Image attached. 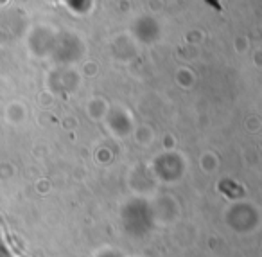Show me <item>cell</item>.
I'll use <instances>...</instances> for the list:
<instances>
[{
    "mask_svg": "<svg viewBox=\"0 0 262 257\" xmlns=\"http://www.w3.org/2000/svg\"><path fill=\"white\" fill-rule=\"evenodd\" d=\"M219 189H221V191H225L226 194L230 196V198H233V196H235V198L243 196V189L237 187L235 184H233V187H232V182H230V180H225V182H223V184L219 185Z\"/></svg>",
    "mask_w": 262,
    "mask_h": 257,
    "instance_id": "obj_1",
    "label": "cell"
},
{
    "mask_svg": "<svg viewBox=\"0 0 262 257\" xmlns=\"http://www.w3.org/2000/svg\"><path fill=\"white\" fill-rule=\"evenodd\" d=\"M0 257H15L11 252L8 250V246H6V243L2 241V235H0Z\"/></svg>",
    "mask_w": 262,
    "mask_h": 257,
    "instance_id": "obj_2",
    "label": "cell"
}]
</instances>
